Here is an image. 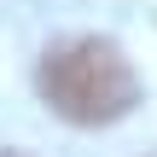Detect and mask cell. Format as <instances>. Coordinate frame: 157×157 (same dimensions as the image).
<instances>
[{
	"instance_id": "1",
	"label": "cell",
	"mask_w": 157,
	"mask_h": 157,
	"mask_svg": "<svg viewBox=\"0 0 157 157\" xmlns=\"http://www.w3.org/2000/svg\"><path fill=\"white\" fill-rule=\"evenodd\" d=\"M35 87H41L47 111L64 117V122H76V128L122 122V117L140 105V76H134V64L122 58L117 41H99V35H76V41L47 47Z\"/></svg>"
},
{
	"instance_id": "2",
	"label": "cell",
	"mask_w": 157,
	"mask_h": 157,
	"mask_svg": "<svg viewBox=\"0 0 157 157\" xmlns=\"http://www.w3.org/2000/svg\"><path fill=\"white\" fill-rule=\"evenodd\" d=\"M0 157H29V151H0Z\"/></svg>"
}]
</instances>
